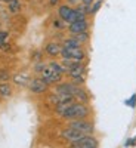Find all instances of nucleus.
Listing matches in <instances>:
<instances>
[{
  "label": "nucleus",
  "mask_w": 136,
  "mask_h": 148,
  "mask_svg": "<svg viewBox=\"0 0 136 148\" xmlns=\"http://www.w3.org/2000/svg\"><path fill=\"white\" fill-rule=\"evenodd\" d=\"M76 37H77V40H79L83 46L89 45V42H90V30H87V31H83V33L77 34Z\"/></svg>",
  "instance_id": "a211bd4d"
},
{
  "label": "nucleus",
  "mask_w": 136,
  "mask_h": 148,
  "mask_svg": "<svg viewBox=\"0 0 136 148\" xmlns=\"http://www.w3.org/2000/svg\"><path fill=\"white\" fill-rule=\"evenodd\" d=\"M52 27L56 28V30H59V31H65V30H67V24L61 19V18L56 16V18L52 19Z\"/></svg>",
  "instance_id": "aec40b11"
},
{
  "label": "nucleus",
  "mask_w": 136,
  "mask_h": 148,
  "mask_svg": "<svg viewBox=\"0 0 136 148\" xmlns=\"http://www.w3.org/2000/svg\"><path fill=\"white\" fill-rule=\"evenodd\" d=\"M12 83H14L15 86H18V88H27L30 80H31V76L28 73H24V71H19L16 74H14L12 76Z\"/></svg>",
  "instance_id": "ddd939ff"
},
{
  "label": "nucleus",
  "mask_w": 136,
  "mask_h": 148,
  "mask_svg": "<svg viewBox=\"0 0 136 148\" xmlns=\"http://www.w3.org/2000/svg\"><path fill=\"white\" fill-rule=\"evenodd\" d=\"M47 3L49 6H52V8H56L59 3H61V0H47Z\"/></svg>",
  "instance_id": "393cba45"
},
{
  "label": "nucleus",
  "mask_w": 136,
  "mask_h": 148,
  "mask_svg": "<svg viewBox=\"0 0 136 148\" xmlns=\"http://www.w3.org/2000/svg\"><path fill=\"white\" fill-rule=\"evenodd\" d=\"M27 89L33 95H44V93H47L49 90H51V86H49L40 76H34V77H31Z\"/></svg>",
  "instance_id": "39448f33"
},
{
  "label": "nucleus",
  "mask_w": 136,
  "mask_h": 148,
  "mask_svg": "<svg viewBox=\"0 0 136 148\" xmlns=\"http://www.w3.org/2000/svg\"><path fill=\"white\" fill-rule=\"evenodd\" d=\"M68 148H71V147H68Z\"/></svg>",
  "instance_id": "cd10ccee"
},
{
  "label": "nucleus",
  "mask_w": 136,
  "mask_h": 148,
  "mask_svg": "<svg viewBox=\"0 0 136 148\" xmlns=\"http://www.w3.org/2000/svg\"><path fill=\"white\" fill-rule=\"evenodd\" d=\"M53 113L65 121L80 120V119H90L93 111L90 104H83L79 101H72L68 104H59L53 107Z\"/></svg>",
  "instance_id": "f257e3e1"
},
{
  "label": "nucleus",
  "mask_w": 136,
  "mask_h": 148,
  "mask_svg": "<svg viewBox=\"0 0 136 148\" xmlns=\"http://www.w3.org/2000/svg\"><path fill=\"white\" fill-rule=\"evenodd\" d=\"M47 67L53 70L55 73L58 74H62V76L65 77V74H67V68L64 67V64L61 62V59H49L47 61Z\"/></svg>",
  "instance_id": "4468645a"
},
{
  "label": "nucleus",
  "mask_w": 136,
  "mask_h": 148,
  "mask_svg": "<svg viewBox=\"0 0 136 148\" xmlns=\"http://www.w3.org/2000/svg\"><path fill=\"white\" fill-rule=\"evenodd\" d=\"M6 9L10 15H16L22 10V5H21V0H10V2L6 3Z\"/></svg>",
  "instance_id": "2eb2a0df"
},
{
  "label": "nucleus",
  "mask_w": 136,
  "mask_h": 148,
  "mask_svg": "<svg viewBox=\"0 0 136 148\" xmlns=\"http://www.w3.org/2000/svg\"><path fill=\"white\" fill-rule=\"evenodd\" d=\"M124 148H129V147H124Z\"/></svg>",
  "instance_id": "bb28decb"
},
{
  "label": "nucleus",
  "mask_w": 136,
  "mask_h": 148,
  "mask_svg": "<svg viewBox=\"0 0 136 148\" xmlns=\"http://www.w3.org/2000/svg\"><path fill=\"white\" fill-rule=\"evenodd\" d=\"M12 95H14V88H12L10 83L9 82L0 83V96L5 98V99H8V98H10Z\"/></svg>",
  "instance_id": "dca6fc26"
},
{
  "label": "nucleus",
  "mask_w": 136,
  "mask_h": 148,
  "mask_svg": "<svg viewBox=\"0 0 136 148\" xmlns=\"http://www.w3.org/2000/svg\"><path fill=\"white\" fill-rule=\"evenodd\" d=\"M40 77H42L49 86H51V88H52V86H55L56 83H59V82H62V80H64V76H62V74L55 73L53 70H51L47 65H46V68L42 71Z\"/></svg>",
  "instance_id": "1a4fd4ad"
},
{
  "label": "nucleus",
  "mask_w": 136,
  "mask_h": 148,
  "mask_svg": "<svg viewBox=\"0 0 136 148\" xmlns=\"http://www.w3.org/2000/svg\"><path fill=\"white\" fill-rule=\"evenodd\" d=\"M56 16L62 19L67 25L77 19L76 18V10H74V6H71L68 3H59L56 6Z\"/></svg>",
  "instance_id": "20e7f679"
},
{
  "label": "nucleus",
  "mask_w": 136,
  "mask_h": 148,
  "mask_svg": "<svg viewBox=\"0 0 136 148\" xmlns=\"http://www.w3.org/2000/svg\"><path fill=\"white\" fill-rule=\"evenodd\" d=\"M124 105H127V107L132 108V110L136 108V93H132L127 99H124Z\"/></svg>",
  "instance_id": "5701e85b"
},
{
  "label": "nucleus",
  "mask_w": 136,
  "mask_h": 148,
  "mask_svg": "<svg viewBox=\"0 0 136 148\" xmlns=\"http://www.w3.org/2000/svg\"><path fill=\"white\" fill-rule=\"evenodd\" d=\"M124 147H129V148H133V147H136V136L127 138V139H126V142H124Z\"/></svg>",
  "instance_id": "b1692460"
},
{
  "label": "nucleus",
  "mask_w": 136,
  "mask_h": 148,
  "mask_svg": "<svg viewBox=\"0 0 136 148\" xmlns=\"http://www.w3.org/2000/svg\"><path fill=\"white\" fill-rule=\"evenodd\" d=\"M93 2H95V0H80V3H83V5H89V6H90Z\"/></svg>",
  "instance_id": "a878e982"
},
{
  "label": "nucleus",
  "mask_w": 136,
  "mask_h": 148,
  "mask_svg": "<svg viewBox=\"0 0 136 148\" xmlns=\"http://www.w3.org/2000/svg\"><path fill=\"white\" fill-rule=\"evenodd\" d=\"M71 148H99V139L95 135H83L77 141L68 144Z\"/></svg>",
  "instance_id": "423d86ee"
},
{
  "label": "nucleus",
  "mask_w": 136,
  "mask_h": 148,
  "mask_svg": "<svg viewBox=\"0 0 136 148\" xmlns=\"http://www.w3.org/2000/svg\"><path fill=\"white\" fill-rule=\"evenodd\" d=\"M67 125L80 130L83 135H95V123L92 119H80V120H71L67 121Z\"/></svg>",
  "instance_id": "7ed1b4c3"
},
{
  "label": "nucleus",
  "mask_w": 136,
  "mask_h": 148,
  "mask_svg": "<svg viewBox=\"0 0 136 148\" xmlns=\"http://www.w3.org/2000/svg\"><path fill=\"white\" fill-rule=\"evenodd\" d=\"M10 79H12V74H10L6 68H0V83L9 82Z\"/></svg>",
  "instance_id": "4be33fe9"
},
{
  "label": "nucleus",
  "mask_w": 136,
  "mask_h": 148,
  "mask_svg": "<svg viewBox=\"0 0 136 148\" xmlns=\"http://www.w3.org/2000/svg\"><path fill=\"white\" fill-rule=\"evenodd\" d=\"M47 62H44V61H40V62H34L33 64V73L36 74V76H40L42 71L46 68Z\"/></svg>",
  "instance_id": "412c9836"
},
{
  "label": "nucleus",
  "mask_w": 136,
  "mask_h": 148,
  "mask_svg": "<svg viewBox=\"0 0 136 148\" xmlns=\"http://www.w3.org/2000/svg\"><path fill=\"white\" fill-rule=\"evenodd\" d=\"M87 30H90V19L89 18H86V19H77V21L68 24L65 31L70 36H77V34H80L83 31H87Z\"/></svg>",
  "instance_id": "0eeeda50"
},
{
  "label": "nucleus",
  "mask_w": 136,
  "mask_h": 148,
  "mask_svg": "<svg viewBox=\"0 0 136 148\" xmlns=\"http://www.w3.org/2000/svg\"><path fill=\"white\" fill-rule=\"evenodd\" d=\"M61 51H62V45L58 40H47L43 46V52L47 58L56 59L61 56Z\"/></svg>",
  "instance_id": "6e6552de"
},
{
  "label": "nucleus",
  "mask_w": 136,
  "mask_h": 148,
  "mask_svg": "<svg viewBox=\"0 0 136 148\" xmlns=\"http://www.w3.org/2000/svg\"><path fill=\"white\" fill-rule=\"evenodd\" d=\"M30 58H31L33 62H40V61H43V58H44V52L40 51V49H34V51L31 52V55H30Z\"/></svg>",
  "instance_id": "6ab92c4d"
},
{
  "label": "nucleus",
  "mask_w": 136,
  "mask_h": 148,
  "mask_svg": "<svg viewBox=\"0 0 136 148\" xmlns=\"http://www.w3.org/2000/svg\"><path fill=\"white\" fill-rule=\"evenodd\" d=\"M87 51L81 47H62L61 51V59H71V61H87Z\"/></svg>",
  "instance_id": "f03ea898"
},
{
  "label": "nucleus",
  "mask_w": 136,
  "mask_h": 148,
  "mask_svg": "<svg viewBox=\"0 0 136 148\" xmlns=\"http://www.w3.org/2000/svg\"><path fill=\"white\" fill-rule=\"evenodd\" d=\"M72 96H74V101H79L83 104H90V101H92L90 92L84 86H76V90H74Z\"/></svg>",
  "instance_id": "f8f14e48"
},
{
  "label": "nucleus",
  "mask_w": 136,
  "mask_h": 148,
  "mask_svg": "<svg viewBox=\"0 0 136 148\" xmlns=\"http://www.w3.org/2000/svg\"><path fill=\"white\" fill-rule=\"evenodd\" d=\"M53 92H56V93H61V95H71L72 96V93H74V90H76V84H74L71 80H62V82H59V83H56L55 86H52L51 88Z\"/></svg>",
  "instance_id": "9d476101"
},
{
  "label": "nucleus",
  "mask_w": 136,
  "mask_h": 148,
  "mask_svg": "<svg viewBox=\"0 0 136 148\" xmlns=\"http://www.w3.org/2000/svg\"><path fill=\"white\" fill-rule=\"evenodd\" d=\"M59 136L62 138L64 141H67L68 144H71V142H74V141L80 139V138L83 136V133H81L80 130H77V129H74V127H71V126L67 125L62 130L59 132Z\"/></svg>",
  "instance_id": "9b49d317"
},
{
  "label": "nucleus",
  "mask_w": 136,
  "mask_h": 148,
  "mask_svg": "<svg viewBox=\"0 0 136 148\" xmlns=\"http://www.w3.org/2000/svg\"><path fill=\"white\" fill-rule=\"evenodd\" d=\"M102 5H104V0H95V2L90 5V10H89V16H95L98 12L101 10V8H102Z\"/></svg>",
  "instance_id": "f3484780"
}]
</instances>
